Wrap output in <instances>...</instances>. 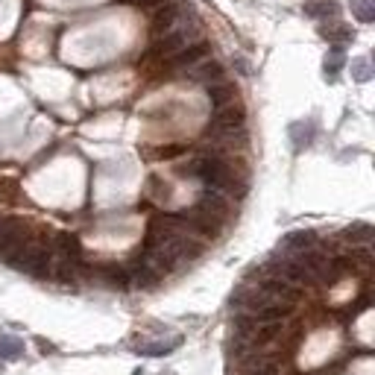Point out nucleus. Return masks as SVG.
Returning a JSON list of instances; mask_svg holds the SVG:
<instances>
[{
  "instance_id": "obj_1",
  "label": "nucleus",
  "mask_w": 375,
  "mask_h": 375,
  "mask_svg": "<svg viewBox=\"0 0 375 375\" xmlns=\"http://www.w3.org/2000/svg\"><path fill=\"white\" fill-rule=\"evenodd\" d=\"M182 176H196L208 191H220V194H235V170L220 159V156H203L194 159L188 168H179Z\"/></svg>"
},
{
  "instance_id": "obj_2",
  "label": "nucleus",
  "mask_w": 375,
  "mask_h": 375,
  "mask_svg": "<svg viewBox=\"0 0 375 375\" xmlns=\"http://www.w3.org/2000/svg\"><path fill=\"white\" fill-rule=\"evenodd\" d=\"M244 109L229 103V106H220L214 109L212 115V124H208L205 135L214 141V144H235V138H240V132H244Z\"/></svg>"
},
{
  "instance_id": "obj_3",
  "label": "nucleus",
  "mask_w": 375,
  "mask_h": 375,
  "mask_svg": "<svg viewBox=\"0 0 375 375\" xmlns=\"http://www.w3.org/2000/svg\"><path fill=\"white\" fill-rule=\"evenodd\" d=\"M50 261H53V247H47V244H30V240L15 252L12 258H9L12 267L24 270L30 275H38V279L50 275Z\"/></svg>"
},
{
  "instance_id": "obj_4",
  "label": "nucleus",
  "mask_w": 375,
  "mask_h": 375,
  "mask_svg": "<svg viewBox=\"0 0 375 375\" xmlns=\"http://www.w3.org/2000/svg\"><path fill=\"white\" fill-rule=\"evenodd\" d=\"M24 244H27V226L21 220L0 217V258L9 261Z\"/></svg>"
},
{
  "instance_id": "obj_5",
  "label": "nucleus",
  "mask_w": 375,
  "mask_h": 375,
  "mask_svg": "<svg viewBox=\"0 0 375 375\" xmlns=\"http://www.w3.org/2000/svg\"><path fill=\"white\" fill-rule=\"evenodd\" d=\"M258 291H264V293H267L270 299H275V302H288V305H296V302L302 299V293L296 291V284L279 279V275H273V279L261 282V284H258Z\"/></svg>"
},
{
  "instance_id": "obj_6",
  "label": "nucleus",
  "mask_w": 375,
  "mask_h": 375,
  "mask_svg": "<svg viewBox=\"0 0 375 375\" xmlns=\"http://www.w3.org/2000/svg\"><path fill=\"white\" fill-rule=\"evenodd\" d=\"M194 30H173V32H164L161 41H156V47H152V56H159L168 62L170 56H176L182 47H188V38H191Z\"/></svg>"
},
{
  "instance_id": "obj_7",
  "label": "nucleus",
  "mask_w": 375,
  "mask_h": 375,
  "mask_svg": "<svg viewBox=\"0 0 375 375\" xmlns=\"http://www.w3.org/2000/svg\"><path fill=\"white\" fill-rule=\"evenodd\" d=\"M270 267H273V273L279 275V279L291 282V284H311V282H314L311 275H308V273L302 270V264L296 261V258H282V261H273Z\"/></svg>"
},
{
  "instance_id": "obj_8",
  "label": "nucleus",
  "mask_w": 375,
  "mask_h": 375,
  "mask_svg": "<svg viewBox=\"0 0 375 375\" xmlns=\"http://www.w3.org/2000/svg\"><path fill=\"white\" fill-rule=\"evenodd\" d=\"M205 53H208V44L205 41H196V44H191V47H182L176 56H170L168 65H170L173 71H188V68H194L200 59H205Z\"/></svg>"
},
{
  "instance_id": "obj_9",
  "label": "nucleus",
  "mask_w": 375,
  "mask_h": 375,
  "mask_svg": "<svg viewBox=\"0 0 375 375\" xmlns=\"http://www.w3.org/2000/svg\"><path fill=\"white\" fill-rule=\"evenodd\" d=\"M200 208L212 214L214 220H220V223H226V220L231 217V205L226 200V194H220V191H205L203 200H200Z\"/></svg>"
},
{
  "instance_id": "obj_10",
  "label": "nucleus",
  "mask_w": 375,
  "mask_h": 375,
  "mask_svg": "<svg viewBox=\"0 0 375 375\" xmlns=\"http://www.w3.org/2000/svg\"><path fill=\"white\" fill-rule=\"evenodd\" d=\"M126 273H129V284H135V288H156L161 282V273L152 270L144 258H138Z\"/></svg>"
},
{
  "instance_id": "obj_11",
  "label": "nucleus",
  "mask_w": 375,
  "mask_h": 375,
  "mask_svg": "<svg viewBox=\"0 0 375 375\" xmlns=\"http://www.w3.org/2000/svg\"><path fill=\"white\" fill-rule=\"evenodd\" d=\"M182 18V3H170L152 18V36H164V32L176 30V21Z\"/></svg>"
},
{
  "instance_id": "obj_12",
  "label": "nucleus",
  "mask_w": 375,
  "mask_h": 375,
  "mask_svg": "<svg viewBox=\"0 0 375 375\" xmlns=\"http://www.w3.org/2000/svg\"><path fill=\"white\" fill-rule=\"evenodd\" d=\"M191 71V80H196V82H205V85H212V82H217V80H223V65L220 62H214V59H200L194 65V68H188Z\"/></svg>"
},
{
  "instance_id": "obj_13",
  "label": "nucleus",
  "mask_w": 375,
  "mask_h": 375,
  "mask_svg": "<svg viewBox=\"0 0 375 375\" xmlns=\"http://www.w3.org/2000/svg\"><path fill=\"white\" fill-rule=\"evenodd\" d=\"M208 100H212L214 109L220 106H229V103H235L238 100V88L231 85V82H223V80H217L208 85Z\"/></svg>"
},
{
  "instance_id": "obj_14",
  "label": "nucleus",
  "mask_w": 375,
  "mask_h": 375,
  "mask_svg": "<svg viewBox=\"0 0 375 375\" xmlns=\"http://www.w3.org/2000/svg\"><path fill=\"white\" fill-rule=\"evenodd\" d=\"M314 244H317V235H314V231H308V229H302V231H291V235L282 240V249L284 252H293V255H296V252L311 249Z\"/></svg>"
},
{
  "instance_id": "obj_15",
  "label": "nucleus",
  "mask_w": 375,
  "mask_h": 375,
  "mask_svg": "<svg viewBox=\"0 0 375 375\" xmlns=\"http://www.w3.org/2000/svg\"><path fill=\"white\" fill-rule=\"evenodd\" d=\"M247 375H279V363L267 355H255L247 363Z\"/></svg>"
},
{
  "instance_id": "obj_16",
  "label": "nucleus",
  "mask_w": 375,
  "mask_h": 375,
  "mask_svg": "<svg viewBox=\"0 0 375 375\" xmlns=\"http://www.w3.org/2000/svg\"><path fill=\"white\" fill-rule=\"evenodd\" d=\"M182 343V337H170V340H156V343H141L138 352L141 355H152V358H159V355H168L170 349H176Z\"/></svg>"
},
{
  "instance_id": "obj_17",
  "label": "nucleus",
  "mask_w": 375,
  "mask_h": 375,
  "mask_svg": "<svg viewBox=\"0 0 375 375\" xmlns=\"http://www.w3.org/2000/svg\"><path fill=\"white\" fill-rule=\"evenodd\" d=\"M24 355V343L18 337H9V334H0V358L3 361H18Z\"/></svg>"
},
{
  "instance_id": "obj_18",
  "label": "nucleus",
  "mask_w": 375,
  "mask_h": 375,
  "mask_svg": "<svg viewBox=\"0 0 375 375\" xmlns=\"http://www.w3.org/2000/svg\"><path fill=\"white\" fill-rule=\"evenodd\" d=\"M343 238L349 240V244H370L372 240V226L370 223H355L343 229Z\"/></svg>"
},
{
  "instance_id": "obj_19",
  "label": "nucleus",
  "mask_w": 375,
  "mask_h": 375,
  "mask_svg": "<svg viewBox=\"0 0 375 375\" xmlns=\"http://www.w3.org/2000/svg\"><path fill=\"white\" fill-rule=\"evenodd\" d=\"M343 62H346V53H343V47L340 44H334L332 50H328V56H326V76H337L340 73V68H343Z\"/></svg>"
},
{
  "instance_id": "obj_20",
  "label": "nucleus",
  "mask_w": 375,
  "mask_h": 375,
  "mask_svg": "<svg viewBox=\"0 0 375 375\" xmlns=\"http://www.w3.org/2000/svg\"><path fill=\"white\" fill-rule=\"evenodd\" d=\"M305 15H311V18L337 15V3L334 0H311V3H305Z\"/></svg>"
},
{
  "instance_id": "obj_21",
  "label": "nucleus",
  "mask_w": 375,
  "mask_h": 375,
  "mask_svg": "<svg viewBox=\"0 0 375 375\" xmlns=\"http://www.w3.org/2000/svg\"><path fill=\"white\" fill-rule=\"evenodd\" d=\"M100 273H103V279L112 284V288H120V291L129 288V273L124 267H103Z\"/></svg>"
},
{
  "instance_id": "obj_22",
  "label": "nucleus",
  "mask_w": 375,
  "mask_h": 375,
  "mask_svg": "<svg viewBox=\"0 0 375 375\" xmlns=\"http://www.w3.org/2000/svg\"><path fill=\"white\" fill-rule=\"evenodd\" d=\"M352 12H355V18L363 21V24H372V21H375L372 0H352Z\"/></svg>"
},
{
  "instance_id": "obj_23",
  "label": "nucleus",
  "mask_w": 375,
  "mask_h": 375,
  "mask_svg": "<svg viewBox=\"0 0 375 375\" xmlns=\"http://www.w3.org/2000/svg\"><path fill=\"white\" fill-rule=\"evenodd\" d=\"M352 76H355L358 82H370V80H372L370 62H367V59H355V62H352Z\"/></svg>"
},
{
  "instance_id": "obj_24",
  "label": "nucleus",
  "mask_w": 375,
  "mask_h": 375,
  "mask_svg": "<svg viewBox=\"0 0 375 375\" xmlns=\"http://www.w3.org/2000/svg\"><path fill=\"white\" fill-rule=\"evenodd\" d=\"M323 38H328V41H349L352 38V30H346V27H332V30H323Z\"/></svg>"
},
{
  "instance_id": "obj_25",
  "label": "nucleus",
  "mask_w": 375,
  "mask_h": 375,
  "mask_svg": "<svg viewBox=\"0 0 375 375\" xmlns=\"http://www.w3.org/2000/svg\"><path fill=\"white\" fill-rule=\"evenodd\" d=\"M129 3H135V6H141V9H150V6L164 3V0H129Z\"/></svg>"
},
{
  "instance_id": "obj_26",
  "label": "nucleus",
  "mask_w": 375,
  "mask_h": 375,
  "mask_svg": "<svg viewBox=\"0 0 375 375\" xmlns=\"http://www.w3.org/2000/svg\"><path fill=\"white\" fill-rule=\"evenodd\" d=\"M179 152H182V147H164V150H159V156L170 159V156H179Z\"/></svg>"
}]
</instances>
